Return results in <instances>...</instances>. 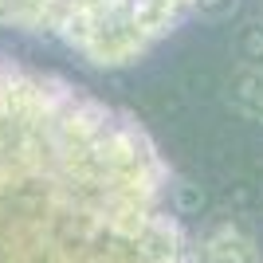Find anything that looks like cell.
<instances>
[{
	"label": "cell",
	"mask_w": 263,
	"mask_h": 263,
	"mask_svg": "<svg viewBox=\"0 0 263 263\" xmlns=\"http://www.w3.org/2000/svg\"><path fill=\"white\" fill-rule=\"evenodd\" d=\"M0 263H197L177 181L126 110L0 55Z\"/></svg>",
	"instance_id": "1"
},
{
	"label": "cell",
	"mask_w": 263,
	"mask_h": 263,
	"mask_svg": "<svg viewBox=\"0 0 263 263\" xmlns=\"http://www.w3.org/2000/svg\"><path fill=\"white\" fill-rule=\"evenodd\" d=\"M200 0H0V32L51 40L83 63L134 67L197 16Z\"/></svg>",
	"instance_id": "2"
},
{
	"label": "cell",
	"mask_w": 263,
	"mask_h": 263,
	"mask_svg": "<svg viewBox=\"0 0 263 263\" xmlns=\"http://www.w3.org/2000/svg\"><path fill=\"white\" fill-rule=\"evenodd\" d=\"M197 263H263L259 248L240 224L220 220L204 232V240L197 243Z\"/></svg>",
	"instance_id": "3"
},
{
	"label": "cell",
	"mask_w": 263,
	"mask_h": 263,
	"mask_svg": "<svg viewBox=\"0 0 263 263\" xmlns=\"http://www.w3.org/2000/svg\"><path fill=\"white\" fill-rule=\"evenodd\" d=\"M228 102L240 114L263 122V71L259 67H236L228 79Z\"/></svg>",
	"instance_id": "4"
},
{
	"label": "cell",
	"mask_w": 263,
	"mask_h": 263,
	"mask_svg": "<svg viewBox=\"0 0 263 263\" xmlns=\"http://www.w3.org/2000/svg\"><path fill=\"white\" fill-rule=\"evenodd\" d=\"M236 59H240V67L263 71V20H252L236 32Z\"/></svg>",
	"instance_id": "5"
},
{
	"label": "cell",
	"mask_w": 263,
	"mask_h": 263,
	"mask_svg": "<svg viewBox=\"0 0 263 263\" xmlns=\"http://www.w3.org/2000/svg\"><path fill=\"white\" fill-rule=\"evenodd\" d=\"M236 8H240V0H200L197 16L200 20H228Z\"/></svg>",
	"instance_id": "6"
}]
</instances>
